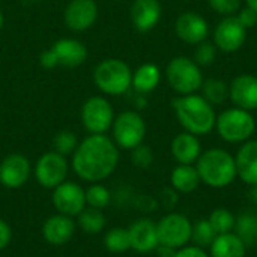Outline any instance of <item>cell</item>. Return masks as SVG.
<instances>
[{"mask_svg":"<svg viewBox=\"0 0 257 257\" xmlns=\"http://www.w3.org/2000/svg\"><path fill=\"white\" fill-rule=\"evenodd\" d=\"M119 164V148L105 134H89L72 154V170L84 182L96 184L110 178Z\"/></svg>","mask_w":257,"mask_h":257,"instance_id":"1","label":"cell"},{"mask_svg":"<svg viewBox=\"0 0 257 257\" xmlns=\"http://www.w3.org/2000/svg\"><path fill=\"white\" fill-rule=\"evenodd\" d=\"M176 119L187 133H191L197 137L209 134L215 128L217 114L203 96L196 93L182 95L172 101Z\"/></svg>","mask_w":257,"mask_h":257,"instance_id":"2","label":"cell"},{"mask_svg":"<svg viewBox=\"0 0 257 257\" xmlns=\"http://www.w3.org/2000/svg\"><path fill=\"white\" fill-rule=\"evenodd\" d=\"M196 169L202 184L214 190L226 188L238 178L235 157L221 148H212L202 152L196 161Z\"/></svg>","mask_w":257,"mask_h":257,"instance_id":"3","label":"cell"},{"mask_svg":"<svg viewBox=\"0 0 257 257\" xmlns=\"http://www.w3.org/2000/svg\"><path fill=\"white\" fill-rule=\"evenodd\" d=\"M93 83L104 95L119 96L133 87V71L120 59H105L93 69Z\"/></svg>","mask_w":257,"mask_h":257,"instance_id":"4","label":"cell"},{"mask_svg":"<svg viewBox=\"0 0 257 257\" xmlns=\"http://www.w3.org/2000/svg\"><path fill=\"white\" fill-rule=\"evenodd\" d=\"M215 130L227 143H245L256 131V120L247 110L227 108L217 116Z\"/></svg>","mask_w":257,"mask_h":257,"instance_id":"5","label":"cell"},{"mask_svg":"<svg viewBox=\"0 0 257 257\" xmlns=\"http://www.w3.org/2000/svg\"><path fill=\"white\" fill-rule=\"evenodd\" d=\"M166 78L170 87L179 95H191L202 89L203 75L200 66L185 56L173 57L166 68Z\"/></svg>","mask_w":257,"mask_h":257,"instance_id":"6","label":"cell"},{"mask_svg":"<svg viewBox=\"0 0 257 257\" xmlns=\"http://www.w3.org/2000/svg\"><path fill=\"white\" fill-rule=\"evenodd\" d=\"M113 142L119 149L133 151L143 143L146 137V123L137 111H123L117 114L111 125Z\"/></svg>","mask_w":257,"mask_h":257,"instance_id":"7","label":"cell"},{"mask_svg":"<svg viewBox=\"0 0 257 257\" xmlns=\"http://www.w3.org/2000/svg\"><path fill=\"white\" fill-rule=\"evenodd\" d=\"M193 221L181 212H169L157 223L158 241L161 245L179 250L191 242Z\"/></svg>","mask_w":257,"mask_h":257,"instance_id":"8","label":"cell"},{"mask_svg":"<svg viewBox=\"0 0 257 257\" xmlns=\"http://www.w3.org/2000/svg\"><path fill=\"white\" fill-rule=\"evenodd\" d=\"M81 123L89 134H105L114 120L111 104L104 96H90L81 107Z\"/></svg>","mask_w":257,"mask_h":257,"instance_id":"9","label":"cell"},{"mask_svg":"<svg viewBox=\"0 0 257 257\" xmlns=\"http://www.w3.org/2000/svg\"><path fill=\"white\" fill-rule=\"evenodd\" d=\"M69 172V164L66 157L50 151L42 154L33 169V175L36 182L45 190H54L57 185L66 181Z\"/></svg>","mask_w":257,"mask_h":257,"instance_id":"10","label":"cell"},{"mask_svg":"<svg viewBox=\"0 0 257 257\" xmlns=\"http://www.w3.org/2000/svg\"><path fill=\"white\" fill-rule=\"evenodd\" d=\"M51 202L57 214H63L75 218L87 205H86V191L84 188L72 181H65L53 190Z\"/></svg>","mask_w":257,"mask_h":257,"instance_id":"11","label":"cell"},{"mask_svg":"<svg viewBox=\"0 0 257 257\" xmlns=\"http://www.w3.org/2000/svg\"><path fill=\"white\" fill-rule=\"evenodd\" d=\"M247 39V29L239 23L236 15L224 17L214 30V45L223 53L238 51Z\"/></svg>","mask_w":257,"mask_h":257,"instance_id":"12","label":"cell"},{"mask_svg":"<svg viewBox=\"0 0 257 257\" xmlns=\"http://www.w3.org/2000/svg\"><path fill=\"white\" fill-rule=\"evenodd\" d=\"M32 173V166L23 154H9L0 163V184L8 190L24 187Z\"/></svg>","mask_w":257,"mask_h":257,"instance_id":"13","label":"cell"},{"mask_svg":"<svg viewBox=\"0 0 257 257\" xmlns=\"http://www.w3.org/2000/svg\"><path fill=\"white\" fill-rule=\"evenodd\" d=\"M128 233H130L131 250H134L136 253L149 254L154 253L155 248L160 245L157 223L151 218L142 217L134 220L128 227Z\"/></svg>","mask_w":257,"mask_h":257,"instance_id":"14","label":"cell"},{"mask_svg":"<svg viewBox=\"0 0 257 257\" xmlns=\"http://www.w3.org/2000/svg\"><path fill=\"white\" fill-rule=\"evenodd\" d=\"M65 24L72 32L90 29L98 18V5L95 0H71L65 8Z\"/></svg>","mask_w":257,"mask_h":257,"instance_id":"15","label":"cell"},{"mask_svg":"<svg viewBox=\"0 0 257 257\" xmlns=\"http://www.w3.org/2000/svg\"><path fill=\"white\" fill-rule=\"evenodd\" d=\"M75 229H77V223L72 217L63 214H54L44 221L41 233L45 242H48L50 245L62 247L74 238Z\"/></svg>","mask_w":257,"mask_h":257,"instance_id":"16","label":"cell"},{"mask_svg":"<svg viewBox=\"0 0 257 257\" xmlns=\"http://www.w3.org/2000/svg\"><path fill=\"white\" fill-rule=\"evenodd\" d=\"M176 36L185 44L197 45L206 41L209 35V26L206 20L196 12H184L178 17L175 23Z\"/></svg>","mask_w":257,"mask_h":257,"instance_id":"17","label":"cell"},{"mask_svg":"<svg viewBox=\"0 0 257 257\" xmlns=\"http://www.w3.org/2000/svg\"><path fill=\"white\" fill-rule=\"evenodd\" d=\"M229 98L238 108L257 110V77L250 74L235 77L229 84Z\"/></svg>","mask_w":257,"mask_h":257,"instance_id":"18","label":"cell"},{"mask_svg":"<svg viewBox=\"0 0 257 257\" xmlns=\"http://www.w3.org/2000/svg\"><path fill=\"white\" fill-rule=\"evenodd\" d=\"M50 48L53 50L57 63L65 68H77L87 59V48L78 39L63 38L56 41Z\"/></svg>","mask_w":257,"mask_h":257,"instance_id":"19","label":"cell"},{"mask_svg":"<svg viewBox=\"0 0 257 257\" xmlns=\"http://www.w3.org/2000/svg\"><path fill=\"white\" fill-rule=\"evenodd\" d=\"M161 3L158 0H134L131 5V20L134 27L142 32H151L161 20Z\"/></svg>","mask_w":257,"mask_h":257,"instance_id":"20","label":"cell"},{"mask_svg":"<svg viewBox=\"0 0 257 257\" xmlns=\"http://www.w3.org/2000/svg\"><path fill=\"white\" fill-rule=\"evenodd\" d=\"M238 178L250 185H257V140H247L235 155Z\"/></svg>","mask_w":257,"mask_h":257,"instance_id":"21","label":"cell"},{"mask_svg":"<svg viewBox=\"0 0 257 257\" xmlns=\"http://www.w3.org/2000/svg\"><path fill=\"white\" fill-rule=\"evenodd\" d=\"M170 151L178 164H196L202 155V143L197 136L185 131L172 140Z\"/></svg>","mask_w":257,"mask_h":257,"instance_id":"22","label":"cell"},{"mask_svg":"<svg viewBox=\"0 0 257 257\" xmlns=\"http://www.w3.org/2000/svg\"><path fill=\"white\" fill-rule=\"evenodd\" d=\"M208 250L209 257H245L248 247L235 232H229L217 235Z\"/></svg>","mask_w":257,"mask_h":257,"instance_id":"23","label":"cell"},{"mask_svg":"<svg viewBox=\"0 0 257 257\" xmlns=\"http://www.w3.org/2000/svg\"><path fill=\"white\" fill-rule=\"evenodd\" d=\"M202 184L194 164H178L170 173V187L176 193L190 194Z\"/></svg>","mask_w":257,"mask_h":257,"instance_id":"24","label":"cell"},{"mask_svg":"<svg viewBox=\"0 0 257 257\" xmlns=\"http://www.w3.org/2000/svg\"><path fill=\"white\" fill-rule=\"evenodd\" d=\"M161 80V71L155 63H143L133 72V87L137 93L154 92Z\"/></svg>","mask_w":257,"mask_h":257,"instance_id":"25","label":"cell"},{"mask_svg":"<svg viewBox=\"0 0 257 257\" xmlns=\"http://www.w3.org/2000/svg\"><path fill=\"white\" fill-rule=\"evenodd\" d=\"M244 242L245 245L256 247L257 245V211H244L236 217L235 230H233Z\"/></svg>","mask_w":257,"mask_h":257,"instance_id":"26","label":"cell"},{"mask_svg":"<svg viewBox=\"0 0 257 257\" xmlns=\"http://www.w3.org/2000/svg\"><path fill=\"white\" fill-rule=\"evenodd\" d=\"M77 227L83 230L87 235H96L101 233L105 227V215L101 209H95L90 206H86L77 217Z\"/></svg>","mask_w":257,"mask_h":257,"instance_id":"27","label":"cell"},{"mask_svg":"<svg viewBox=\"0 0 257 257\" xmlns=\"http://www.w3.org/2000/svg\"><path fill=\"white\" fill-rule=\"evenodd\" d=\"M104 247L107 251L114 253V254H122L131 250V242H130V233L128 229L125 227H113L104 235Z\"/></svg>","mask_w":257,"mask_h":257,"instance_id":"28","label":"cell"},{"mask_svg":"<svg viewBox=\"0 0 257 257\" xmlns=\"http://www.w3.org/2000/svg\"><path fill=\"white\" fill-rule=\"evenodd\" d=\"M215 236H217V233L208 218H199V220L193 221V230H191L193 245H197V247L206 250L211 247Z\"/></svg>","mask_w":257,"mask_h":257,"instance_id":"29","label":"cell"},{"mask_svg":"<svg viewBox=\"0 0 257 257\" xmlns=\"http://www.w3.org/2000/svg\"><path fill=\"white\" fill-rule=\"evenodd\" d=\"M202 90H203V98L209 104L220 105L226 102V99L229 98V86L223 80H218V78L203 80Z\"/></svg>","mask_w":257,"mask_h":257,"instance_id":"30","label":"cell"},{"mask_svg":"<svg viewBox=\"0 0 257 257\" xmlns=\"http://www.w3.org/2000/svg\"><path fill=\"white\" fill-rule=\"evenodd\" d=\"M211 226L214 227L217 235L221 233H229L235 230V223H236V217L233 215V212L227 208H215L211 215L208 217Z\"/></svg>","mask_w":257,"mask_h":257,"instance_id":"31","label":"cell"},{"mask_svg":"<svg viewBox=\"0 0 257 257\" xmlns=\"http://www.w3.org/2000/svg\"><path fill=\"white\" fill-rule=\"evenodd\" d=\"M86 205L95 209H105L111 202V193L101 182L90 184L86 190Z\"/></svg>","mask_w":257,"mask_h":257,"instance_id":"32","label":"cell"},{"mask_svg":"<svg viewBox=\"0 0 257 257\" xmlns=\"http://www.w3.org/2000/svg\"><path fill=\"white\" fill-rule=\"evenodd\" d=\"M78 139L77 136L72 133V131H60L56 134L54 140H53V148H54V152L63 155V157H68V155H72L78 146Z\"/></svg>","mask_w":257,"mask_h":257,"instance_id":"33","label":"cell"},{"mask_svg":"<svg viewBox=\"0 0 257 257\" xmlns=\"http://www.w3.org/2000/svg\"><path fill=\"white\" fill-rule=\"evenodd\" d=\"M217 59V47L211 42H200L197 44V48L194 51V62L199 66H209L215 62Z\"/></svg>","mask_w":257,"mask_h":257,"instance_id":"34","label":"cell"},{"mask_svg":"<svg viewBox=\"0 0 257 257\" xmlns=\"http://www.w3.org/2000/svg\"><path fill=\"white\" fill-rule=\"evenodd\" d=\"M131 161L136 167L140 169H148L152 166L154 163V152L149 146L146 145H139L137 148H134L131 151Z\"/></svg>","mask_w":257,"mask_h":257,"instance_id":"35","label":"cell"},{"mask_svg":"<svg viewBox=\"0 0 257 257\" xmlns=\"http://www.w3.org/2000/svg\"><path fill=\"white\" fill-rule=\"evenodd\" d=\"M209 6L223 17L236 15L241 8V0H208Z\"/></svg>","mask_w":257,"mask_h":257,"instance_id":"36","label":"cell"},{"mask_svg":"<svg viewBox=\"0 0 257 257\" xmlns=\"http://www.w3.org/2000/svg\"><path fill=\"white\" fill-rule=\"evenodd\" d=\"M173 257H209V253L205 248H200L197 245L188 244V245L176 250V253H175Z\"/></svg>","mask_w":257,"mask_h":257,"instance_id":"37","label":"cell"},{"mask_svg":"<svg viewBox=\"0 0 257 257\" xmlns=\"http://www.w3.org/2000/svg\"><path fill=\"white\" fill-rule=\"evenodd\" d=\"M236 18L239 20V23H241L247 30L251 29V27H254L257 24V12H254L253 9H250L248 6L244 8V9H241L239 14L236 15Z\"/></svg>","mask_w":257,"mask_h":257,"instance_id":"38","label":"cell"},{"mask_svg":"<svg viewBox=\"0 0 257 257\" xmlns=\"http://www.w3.org/2000/svg\"><path fill=\"white\" fill-rule=\"evenodd\" d=\"M11 241H12V229L3 218H0V251L8 248Z\"/></svg>","mask_w":257,"mask_h":257,"instance_id":"39","label":"cell"},{"mask_svg":"<svg viewBox=\"0 0 257 257\" xmlns=\"http://www.w3.org/2000/svg\"><path fill=\"white\" fill-rule=\"evenodd\" d=\"M39 63H41V66L45 68V69H53V68L59 66L57 59H56V56H54V53H53L51 48L42 51V54H41V57H39Z\"/></svg>","mask_w":257,"mask_h":257,"instance_id":"40","label":"cell"},{"mask_svg":"<svg viewBox=\"0 0 257 257\" xmlns=\"http://www.w3.org/2000/svg\"><path fill=\"white\" fill-rule=\"evenodd\" d=\"M157 257H173L175 256V253H176V250L175 248H172V247H167V245H158L157 248H155V251H154Z\"/></svg>","mask_w":257,"mask_h":257,"instance_id":"41","label":"cell"},{"mask_svg":"<svg viewBox=\"0 0 257 257\" xmlns=\"http://www.w3.org/2000/svg\"><path fill=\"white\" fill-rule=\"evenodd\" d=\"M247 2V6L250 9H253L254 12H257V0H245Z\"/></svg>","mask_w":257,"mask_h":257,"instance_id":"42","label":"cell"},{"mask_svg":"<svg viewBox=\"0 0 257 257\" xmlns=\"http://www.w3.org/2000/svg\"><path fill=\"white\" fill-rule=\"evenodd\" d=\"M251 199H253L254 206L257 208V185H254V187L251 188Z\"/></svg>","mask_w":257,"mask_h":257,"instance_id":"43","label":"cell"},{"mask_svg":"<svg viewBox=\"0 0 257 257\" xmlns=\"http://www.w3.org/2000/svg\"><path fill=\"white\" fill-rule=\"evenodd\" d=\"M3 23H5V18H3V14H2V11H0V30H2V27H3Z\"/></svg>","mask_w":257,"mask_h":257,"instance_id":"44","label":"cell"}]
</instances>
